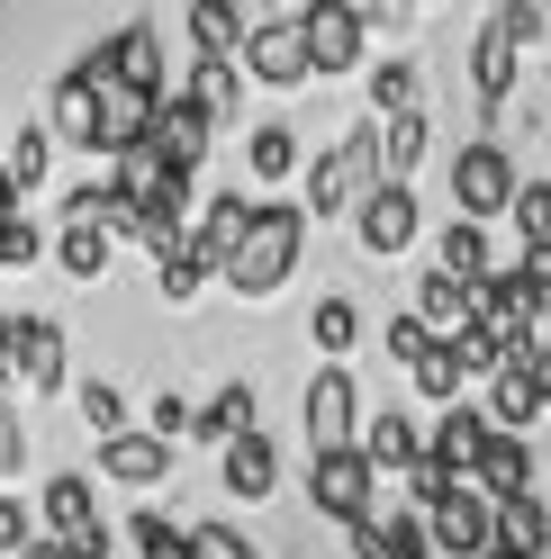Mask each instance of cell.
Listing matches in <instances>:
<instances>
[{
	"label": "cell",
	"instance_id": "obj_1",
	"mask_svg": "<svg viewBox=\"0 0 551 559\" xmlns=\"http://www.w3.org/2000/svg\"><path fill=\"white\" fill-rule=\"evenodd\" d=\"M298 253H307V207H281V199H262V217H254V243L235 253L226 289H235V298H271V289H281V280L298 271Z\"/></svg>",
	"mask_w": 551,
	"mask_h": 559
},
{
	"label": "cell",
	"instance_id": "obj_2",
	"mask_svg": "<svg viewBox=\"0 0 551 559\" xmlns=\"http://www.w3.org/2000/svg\"><path fill=\"white\" fill-rule=\"evenodd\" d=\"M298 425H307V461H326V451H362V389H353V370H343V361H326L317 379H307Z\"/></svg>",
	"mask_w": 551,
	"mask_h": 559
},
{
	"label": "cell",
	"instance_id": "obj_3",
	"mask_svg": "<svg viewBox=\"0 0 551 559\" xmlns=\"http://www.w3.org/2000/svg\"><path fill=\"white\" fill-rule=\"evenodd\" d=\"M515 190H525V171H515V154L497 145V135H479V145H461L453 163V207L479 226V217H515Z\"/></svg>",
	"mask_w": 551,
	"mask_h": 559
},
{
	"label": "cell",
	"instance_id": "obj_4",
	"mask_svg": "<svg viewBox=\"0 0 551 559\" xmlns=\"http://www.w3.org/2000/svg\"><path fill=\"white\" fill-rule=\"evenodd\" d=\"M371 190H380V135H343V145H326L317 171H307V217L362 207Z\"/></svg>",
	"mask_w": 551,
	"mask_h": 559
},
{
	"label": "cell",
	"instance_id": "obj_5",
	"mask_svg": "<svg viewBox=\"0 0 551 559\" xmlns=\"http://www.w3.org/2000/svg\"><path fill=\"white\" fill-rule=\"evenodd\" d=\"M307 506L353 533L362 514H380V469H371L362 451H326V461H307Z\"/></svg>",
	"mask_w": 551,
	"mask_h": 559
},
{
	"label": "cell",
	"instance_id": "obj_6",
	"mask_svg": "<svg viewBox=\"0 0 551 559\" xmlns=\"http://www.w3.org/2000/svg\"><path fill=\"white\" fill-rule=\"evenodd\" d=\"M425 523H434L443 559H489L497 550V506L479 497V487H443V497L425 506Z\"/></svg>",
	"mask_w": 551,
	"mask_h": 559
},
{
	"label": "cell",
	"instance_id": "obj_7",
	"mask_svg": "<svg viewBox=\"0 0 551 559\" xmlns=\"http://www.w3.org/2000/svg\"><path fill=\"white\" fill-rule=\"evenodd\" d=\"M298 27H307V63H317V73H362L371 19L353 10V0H307V10H298Z\"/></svg>",
	"mask_w": 551,
	"mask_h": 559
},
{
	"label": "cell",
	"instance_id": "obj_8",
	"mask_svg": "<svg viewBox=\"0 0 551 559\" xmlns=\"http://www.w3.org/2000/svg\"><path fill=\"white\" fill-rule=\"evenodd\" d=\"M489 442H497V425H489V406H443L434 415V433H425V469H443V478H479V461H489Z\"/></svg>",
	"mask_w": 551,
	"mask_h": 559
},
{
	"label": "cell",
	"instance_id": "obj_9",
	"mask_svg": "<svg viewBox=\"0 0 551 559\" xmlns=\"http://www.w3.org/2000/svg\"><path fill=\"white\" fill-rule=\"evenodd\" d=\"M46 523H55V542L63 550H82V559H109V523H99V506H91V478L82 469H63V478H46Z\"/></svg>",
	"mask_w": 551,
	"mask_h": 559
},
{
	"label": "cell",
	"instance_id": "obj_10",
	"mask_svg": "<svg viewBox=\"0 0 551 559\" xmlns=\"http://www.w3.org/2000/svg\"><path fill=\"white\" fill-rule=\"evenodd\" d=\"M245 73H254V82H271V91H298V82H317V63H307V27H298V19H254Z\"/></svg>",
	"mask_w": 551,
	"mask_h": 559
},
{
	"label": "cell",
	"instance_id": "obj_11",
	"mask_svg": "<svg viewBox=\"0 0 551 559\" xmlns=\"http://www.w3.org/2000/svg\"><path fill=\"white\" fill-rule=\"evenodd\" d=\"M254 217H262V199H245V190H218L209 207H199L190 243H199V253L218 262V280H226V271H235V253H245V243H254Z\"/></svg>",
	"mask_w": 551,
	"mask_h": 559
},
{
	"label": "cell",
	"instance_id": "obj_12",
	"mask_svg": "<svg viewBox=\"0 0 551 559\" xmlns=\"http://www.w3.org/2000/svg\"><path fill=\"white\" fill-rule=\"evenodd\" d=\"M209 127H218V118L199 109L190 91H172V99H163V118H154V154H163V171H181V181H190V171L209 163Z\"/></svg>",
	"mask_w": 551,
	"mask_h": 559
},
{
	"label": "cell",
	"instance_id": "obj_13",
	"mask_svg": "<svg viewBox=\"0 0 551 559\" xmlns=\"http://www.w3.org/2000/svg\"><path fill=\"white\" fill-rule=\"evenodd\" d=\"M515 73H525V46H515L506 19H489V27H479V46H470V91H479V109H489V118L506 109Z\"/></svg>",
	"mask_w": 551,
	"mask_h": 559
},
{
	"label": "cell",
	"instance_id": "obj_14",
	"mask_svg": "<svg viewBox=\"0 0 551 559\" xmlns=\"http://www.w3.org/2000/svg\"><path fill=\"white\" fill-rule=\"evenodd\" d=\"M417 325H425L434 343H461V334L479 325V289H461L453 271H425V280H417Z\"/></svg>",
	"mask_w": 551,
	"mask_h": 559
},
{
	"label": "cell",
	"instance_id": "obj_15",
	"mask_svg": "<svg viewBox=\"0 0 551 559\" xmlns=\"http://www.w3.org/2000/svg\"><path fill=\"white\" fill-rule=\"evenodd\" d=\"M353 235H362V253H407V243H417V199L407 190H371L362 207H353Z\"/></svg>",
	"mask_w": 551,
	"mask_h": 559
},
{
	"label": "cell",
	"instance_id": "obj_16",
	"mask_svg": "<svg viewBox=\"0 0 551 559\" xmlns=\"http://www.w3.org/2000/svg\"><path fill=\"white\" fill-rule=\"evenodd\" d=\"M99 118H109V99H99V82L63 73V82H55V109H46L55 145H82V154H99Z\"/></svg>",
	"mask_w": 551,
	"mask_h": 559
},
{
	"label": "cell",
	"instance_id": "obj_17",
	"mask_svg": "<svg viewBox=\"0 0 551 559\" xmlns=\"http://www.w3.org/2000/svg\"><path fill=\"white\" fill-rule=\"evenodd\" d=\"M254 19H235L226 0H190V63H245Z\"/></svg>",
	"mask_w": 551,
	"mask_h": 559
},
{
	"label": "cell",
	"instance_id": "obj_18",
	"mask_svg": "<svg viewBox=\"0 0 551 559\" xmlns=\"http://www.w3.org/2000/svg\"><path fill=\"white\" fill-rule=\"evenodd\" d=\"M470 487H479L489 506H515V497H534V442H525V433H497Z\"/></svg>",
	"mask_w": 551,
	"mask_h": 559
},
{
	"label": "cell",
	"instance_id": "obj_19",
	"mask_svg": "<svg viewBox=\"0 0 551 559\" xmlns=\"http://www.w3.org/2000/svg\"><path fill=\"white\" fill-rule=\"evenodd\" d=\"M163 469H172V442H163V433L99 442V478H118V487H163Z\"/></svg>",
	"mask_w": 551,
	"mask_h": 559
},
{
	"label": "cell",
	"instance_id": "obj_20",
	"mask_svg": "<svg viewBox=\"0 0 551 559\" xmlns=\"http://www.w3.org/2000/svg\"><path fill=\"white\" fill-rule=\"evenodd\" d=\"M271 487H281V451H271L262 433H245V442L226 451V497H235V506H262Z\"/></svg>",
	"mask_w": 551,
	"mask_h": 559
},
{
	"label": "cell",
	"instance_id": "obj_21",
	"mask_svg": "<svg viewBox=\"0 0 551 559\" xmlns=\"http://www.w3.org/2000/svg\"><path fill=\"white\" fill-rule=\"evenodd\" d=\"M542 406H551V397H542V379H534L525 361L489 379V425H497V433H525V425H534Z\"/></svg>",
	"mask_w": 551,
	"mask_h": 559
},
{
	"label": "cell",
	"instance_id": "obj_22",
	"mask_svg": "<svg viewBox=\"0 0 551 559\" xmlns=\"http://www.w3.org/2000/svg\"><path fill=\"white\" fill-rule=\"evenodd\" d=\"M362 461H371V469H407V478H417V469H425V433L407 425V415H380V425H362Z\"/></svg>",
	"mask_w": 551,
	"mask_h": 559
},
{
	"label": "cell",
	"instance_id": "obj_23",
	"mask_svg": "<svg viewBox=\"0 0 551 559\" xmlns=\"http://www.w3.org/2000/svg\"><path fill=\"white\" fill-rule=\"evenodd\" d=\"M497 550H506V559H551V506H542V497L497 506Z\"/></svg>",
	"mask_w": 551,
	"mask_h": 559
},
{
	"label": "cell",
	"instance_id": "obj_24",
	"mask_svg": "<svg viewBox=\"0 0 551 559\" xmlns=\"http://www.w3.org/2000/svg\"><path fill=\"white\" fill-rule=\"evenodd\" d=\"M19 379H27V389H63V325L55 317H27L19 325Z\"/></svg>",
	"mask_w": 551,
	"mask_h": 559
},
{
	"label": "cell",
	"instance_id": "obj_25",
	"mask_svg": "<svg viewBox=\"0 0 551 559\" xmlns=\"http://www.w3.org/2000/svg\"><path fill=\"white\" fill-rule=\"evenodd\" d=\"M190 433H199V442H226V451H235V442L254 433V389H245V379H226V389H218L209 406H199V425H190Z\"/></svg>",
	"mask_w": 551,
	"mask_h": 559
},
{
	"label": "cell",
	"instance_id": "obj_26",
	"mask_svg": "<svg viewBox=\"0 0 551 559\" xmlns=\"http://www.w3.org/2000/svg\"><path fill=\"white\" fill-rule=\"evenodd\" d=\"M434 271H453L461 289H479V280H489V235H479L470 217H453V226L434 235Z\"/></svg>",
	"mask_w": 551,
	"mask_h": 559
},
{
	"label": "cell",
	"instance_id": "obj_27",
	"mask_svg": "<svg viewBox=\"0 0 551 559\" xmlns=\"http://www.w3.org/2000/svg\"><path fill=\"white\" fill-rule=\"evenodd\" d=\"M425 145H434V135H425V109H417V118H389V127H380V190H407V171L425 163Z\"/></svg>",
	"mask_w": 551,
	"mask_h": 559
},
{
	"label": "cell",
	"instance_id": "obj_28",
	"mask_svg": "<svg viewBox=\"0 0 551 559\" xmlns=\"http://www.w3.org/2000/svg\"><path fill=\"white\" fill-rule=\"evenodd\" d=\"M0 163H10V181H19V190H37L46 171H55V127H19V135H10V154H0Z\"/></svg>",
	"mask_w": 551,
	"mask_h": 559
},
{
	"label": "cell",
	"instance_id": "obj_29",
	"mask_svg": "<svg viewBox=\"0 0 551 559\" xmlns=\"http://www.w3.org/2000/svg\"><path fill=\"white\" fill-rule=\"evenodd\" d=\"M154 280H163V298H172V307H190V298H199V289H209V280H218V262L199 253V243H181V253H172V262H154Z\"/></svg>",
	"mask_w": 551,
	"mask_h": 559
},
{
	"label": "cell",
	"instance_id": "obj_30",
	"mask_svg": "<svg viewBox=\"0 0 551 559\" xmlns=\"http://www.w3.org/2000/svg\"><path fill=\"white\" fill-rule=\"evenodd\" d=\"M245 163L262 171V181H290V171H298V127H281V118H271V127H254Z\"/></svg>",
	"mask_w": 551,
	"mask_h": 559
},
{
	"label": "cell",
	"instance_id": "obj_31",
	"mask_svg": "<svg viewBox=\"0 0 551 559\" xmlns=\"http://www.w3.org/2000/svg\"><path fill=\"white\" fill-rule=\"evenodd\" d=\"M307 334H317V353H353V343H362V307L353 298H317Z\"/></svg>",
	"mask_w": 551,
	"mask_h": 559
},
{
	"label": "cell",
	"instance_id": "obj_32",
	"mask_svg": "<svg viewBox=\"0 0 551 559\" xmlns=\"http://www.w3.org/2000/svg\"><path fill=\"white\" fill-rule=\"evenodd\" d=\"M55 262L73 280H99V271H109V235H99V226H63L55 235Z\"/></svg>",
	"mask_w": 551,
	"mask_h": 559
},
{
	"label": "cell",
	"instance_id": "obj_33",
	"mask_svg": "<svg viewBox=\"0 0 551 559\" xmlns=\"http://www.w3.org/2000/svg\"><path fill=\"white\" fill-rule=\"evenodd\" d=\"M127 542H136V559H190V533L181 523H163V506H145L127 523Z\"/></svg>",
	"mask_w": 551,
	"mask_h": 559
},
{
	"label": "cell",
	"instance_id": "obj_34",
	"mask_svg": "<svg viewBox=\"0 0 551 559\" xmlns=\"http://www.w3.org/2000/svg\"><path fill=\"white\" fill-rule=\"evenodd\" d=\"M371 109L380 118H417V63H380V73H371Z\"/></svg>",
	"mask_w": 551,
	"mask_h": 559
},
{
	"label": "cell",
	"instance_id": "obj_35",
	"mask_svg": "<svg viewBox=\"0 0 551 559\" xmlns=\"http://www.w3.org/2000/svg\"><path fill=\"white\" fill-rule=\"evenodd\" d=\"M235 91H245V73H235V63H190V99H199L209 118L235 109Z\"/></svg>",
	"mask_w": 551,
	"mask_h": 559
},
{
	"label": "cell",
	"instance_id": "obj_36",
	"mask_svg": "<svg viewBox=\"0 0 551 559\" xmlns=\"http://www.w3.org/2000/svg\"><path fill=\"white\" fill-rule=\"evenodd\" d=\"M407 379H417V389H425V397H434V406H461V379H470V370H461V361H453V343H443V353H434V361H425V370H407Z\"/></svg>",
	"mask_w": 551,
	"mask_h": 559
},
{
	"label": "cell",
	"instance_id": "obj_37",
	"mask_svg": "<svg viewBox=\"0 0 551 559\" xmlns=\"http://www.w3.org/2000/svg\"><path fill=\"white\" fill-rule=\"evenodd\" d=\"M82 415H91V433H99V442H118V433H127V397L109 389V379H91V389H82Z\"/></svg>",
	"mask_w": 551,
	"mask_h": 559
},
{
	"label": "cell",
	"instance_id": "obj_38",
	"mask_svg": "<svg viewBox=\"0 0 551 559\" xmlns=\"http://www.w3.org/2000/svg\"><path fill=\"white\" fill-rule=\"evenodd\" d=\"M190 559H262V550L235 533V523H199V533H190Z\"/></svg>",
	"mask_w": 551,
	"mask_h": 559
},
{
	"label": "cell",
	"instance_id": "obj_39",
	"mask_svg": "<svg viewBox=\"0 0 551 559\" xmlns=\"http://www.w3.org/2000/svg\"><path fill=\"white\" fill-rule=\"evenodd\" d=\"M434 353H443V343H434V334H425L417 317H398V325H389V361H407V370H425Z\"/></svg>",
	"mask_w": 551,
	"mask_h": 559
},
{
	"label": "cell",
	"instance_id": "obj_40",
	"mask_svg": "<svg viewBox=\"0 0 551 559\" xmlns=\"http://www.w3.org/2000/svg\"><path fill=\"white\" fill-rule=\"evenodd\" d=\"M27 550H37V533H27V506L0 497V559H27Z\"/></svg>",
	"mask_w": 551,
	"mask_h": 559
},
{
	"label": "cell",
	"instance_id": "obj_41",
	"mask_svg": "<svg viewBox=\"0 0 551 559\" xmlns=\"http://www.w3.org/2000/svg\"><path fill=\"white\" fill-rule=\"evenodd\" d=\"M27 262H37V226H0V271H27Z\"/></svg>",
	"mask_w": 551,
	"mask_h": 559
},
{
	"label": "cell",
	"instance_id": "obj_42",
	"mask_svg": "<svg viewBox=\"0 0 551 559\" xmlns=\"http://www.w3.org/2000/svg\"><path fill=\"white\" fill-rule=\"evenodd\" d=\"M497 19H506V27H515V46H534V37H542V27H551V19H542V10H534V0H506V10H497Z\"/></svg>",
	"mask_w": 551,
	"mask_h": 559
},
{
	"label": "cell",
	"instance_id": "obj_43",
	"mask_svg": "<svg viewBox=\"0 0 551 559\" xmlns=\"http://www.w3.org/2000/svg\"><path fill=\"white\" fill-rule=\"evenodd\" d=\"M19 389V317H0V397Z\"/></svg>",
	"mask_w": 551,
	"mask_h": 559
},
{
	"label": "cell",
	"instance_id": "obj_44",
	"mask_svg": "<svg viewBox=\"0 0 551 559\" xmlns=\"http://www.w3.org/2000/svg\"><path fill=\"white\" fill-rule=\"evenodd\" d=\"M0 226H19V181H10V163H0Z\"/></svg>",
	"mask_w": 551,
	"mask_h": 559
},
{
	"label": "cell",
	"instance_id": "obj_45",
	"mask_svg": "<svg viewBox=\"0 0 551 559\" xmlns=\"http://www.w3.org/2000/svg\"><path fill=\"white\" fill-rule=\"evenodd\" d=\"M525 370H534V379H542V397H551V343H542V353H534V361H525Z\"/></svg>",
	"mask_w": 551,
	"mask_h": 559
},
{
	"label": "cell",
	"instance_id": "obj_46",
	"mask_svg": "<svg viewBox=\"0 0 551 559\" xmlns=\"http://www.w3.org/2000/svg\"><path fill=\"white\" fill-rule=\"evenodd\" d=\"M27 559H82V550H63V542H37V550H27Z\"/></svg>",
	"mask_w": 551,
	"mask_h": 559
},
{
	"label": "cell",
	"instance_id": "obj_47",
	"mask_svg": "<svg viewBox=\"0 0 551 559\" xmlns=\"http://www.w3.org/2000/svg\"><path fill=\"white\" fill-rule=\"evenodd\" d=\"M489 559H506V550H489Z\"/></svg>",
	"mask_w": 551,
	"mask_h": 559
},
{
	"label": "cell",
	"instance_id": "obj_48",
	"mask_svg": "<svg viewBox=\"0 0 551 559\" xmlns=\"http://www.w3.org/2000/svg\"><path fill=\"white\" fill-rule=\"evenodd\" d=\"M343 559H353V550H343Z\"/></svg>",
	"mask_w": 551,
	"mask_h": 559
}]
</instances>
